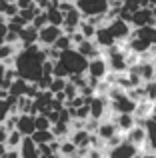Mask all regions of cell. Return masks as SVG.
<instances>
[{"instance_id":"cell-10","label":"cell","mask_w":156,"mask_h":158,"mask_svg":"<svg viewBox=\"0 0 156 158\" xmlns=\"http://www.w3.org/2000/svg\"><path fill=\"white\" fill-rule=\"evenodd\" d=\"M14 130H18L24 138H26V136H32L36 132L34 116H32V114H18V116H16V128H14Z\"/></svg>"},{"instance_id":"cell-11","label":"cell","mask_w":156,"mask_h":158,"mask_svg":"<svg viewBox=\"0 0 156 158\" xmlns=\"http://www.w3.org/2000/svg\"><path fill=\"white\" fill-rule=\"evenodd\" d=\"M80 22H82V14L76 10V8H72L70 12H66V14H64L62 32H64V34H72V32H76L78 26H80Z\"/></svg>"},{"instance_id":"cell-19","label":"cell","mask_w":156,"mask_h":158,"mask_svg":"<svg viewBox=\"0 0 156 158\" xmlns=\"http://www.w3.org/2000/svg\"><path fill=\"white\" fill-rule=\"evenodd\" d=\"M26 90H28V82L22 80V78H16L8 86V96L10 98H22V96H26Z\"/></svg>"},{"instance_id":"cell-35","label":"cell","mask_w":156,"mask_h":158,"mask_svg":"<svg viewBox=\"0 0 156 158\" xmlns=\"http://www.w3.org/2000/svg\"><path fill=\"white\" fill-rule=\"evenodd\" d=\"M140 158H156V154H154V152H142Z\"/></svg>"},{"instance_id":"cell-16","label":"cell","mask_w":156,"mask_h":158,"mask_svg":"<svg viewBox=\"0 0 156 158\" xmlns=\"http://www.w3.org/2000/svg\"><path fill=\"white\" fill-rule=\"evenodd\" d=\"M18 154H20V158H40V150L32 142L30 136H26V138H22V142L18 146Z\"/></svg>"},{"instance_id":"cell-28","label":"cell","mask_w":156,"mask_h":158,"mask_svg":"<svg viewBox=\"0 0 156 158\" xmlns=\"http://www.w3.org/2000/svg\"><path fill=\"white\" fill-rule=\"evenodd\" d=\"M48 24V20H46V14H44V10H40L38 14L32 18V22H30V26H34L36 30H40V28H44Z\"/></svg>"},{"instance_id":"cell-6","label":"cell","mask_w":156,"mask_h":158,"mask_svg":"<svg viewBox=\"0 0 156 158\" xmlns=\"http://www.w3.org/2000/svg\"><path fill=\"white\" fill-rule=\"evenodd\" d=\"M140 154H142V152L138 150L136 146H132L130 142H126V140H122L118 146L104 150V156L106 158H138Z\"/></svg>"},{"instance_id":"cell-23","label":"cell","mask_w":156,"mask_h":158,"mask_svg":"<svg viewBox=\"0 0 156 158\" xmlns=\"http://www.w3.org/2000/svg\"><path fill=\"white\" fill-rule=\"evenodd\" d=\"M24 136L20 134L18 130H10L6 134V142H4V146H6V150H18L20 142H22Z\"/></svg>"},{"instance_id":"cell-18","label":"cell","mask_w":156,"mask_h":158,"mask_svg":"<svg viewBox=\"0 0 156 158\" xmlns=\"http://www.w3.org/2000/svg\"><path fill=\"white\" fill-rule=\"evenodd\" d=\"M142 126H144V130H146V148H144V152H156V124L146 118Z\"/></svg>"},{"instance_id":"cell-32","label":"cell","mask_w":156,"mask_h":158,"mask_svg":"<svg viewBox=\"0 0 156 158\" xmlns=\"http://www.w3.org/2000/svg\"><path fill=\"white\" fill-rule=\"evenodd\" d=\"M6 134H8V132H6V128H4V126H0V144H4V142H6Z\"/></svg>"},{"instance_id":"cell-8","label":"cell","mask_w":156,"mask_h":158,"mask_svg":"<svg viewBox=\"0 0 156 158\" xmlns=\"http://www.w3.org/2000/svg\"><path fill=\"white\" fill-rule=\"evenodd\" d=\"M106 74H108V64L102 56H96L92 60H88V66H86V76L94 78V80H104Z\"/></svg>"},{"instance_id":"cell-36","label":"cell","mask_w":156,"mask_h":158,"mask_svg":"<svg viewBox=\"0 0 156 158\" xmlns=\"http://www.w3.org/2000/svg\"><path fill=\"white\" fill-rule=\"evenodd\" d=\"M154 58H156V46H154Z\"/></svg>"},{"instance_id":"cell-30","label":"cell","mask_w":156,"mask_h":158,"mask_svg":"<svg viewBox=\"0 0 156 158\" xmlns=\"http://www.w3.org/2000/svg\"><path fill=\"white\" fill-rule=\"evenodd\" d=\"M14 4H16V8H18V10H28V8L36 6L32 0H14Z\"/></svg>"},{"instance_id":"cell-5","label":"cell","mask_w":156,"mask_h":158,"mask_svg":"<svg viewBox=\"0 0 156 158\" xmlns=\"http://www.w3.org/2000/svg\"><path fill=\"white\" fill-rule=\"evenodd\" d=\"M104 28L110 32V36L114 38V42H116V44L128 42L130 36H132V26H130L128 22H124V20H120V18H114L112 22H108Z\"/></svg>"},{"instance_id":"cell-34","label":"cell","mask_w":156,"mask_h":158,"mask_svg":"<svg viewBox=\"0 0 156 158\" xmlns=\"http://www.w3.org/2000/svg\"><path fill=\"white\" fill-rule=\"evenodd\" d=\"M40 158H62V156L56 154V152H50V154H40Z\"/></svg>"},{"instance_id":"cell-13","label":"cell","mask_w":156,"mask_h":158,"mask_svg":"<svg viewBox=\"0 0 156 158\" xmlns=\"http://www.w3.org/2000/svg\"><path fill=\"white\" fill-rule=\"evenodd\" d=\"M18 44L20 48L24 46H32V44H38V30H36L34 26H24L22 30L18 32Z\"/></svg>"},{"instance_id":"cell-1","label":"cell","mask_w":156,"mask_h":158,"mask_svg":"<svg viewBox=\"0 0 156 158\" xmlns=\"http://www.w3.org/2000/svg\"><path fill=\"white\" fill-rule=\"evenodd\" d=\"M46 60V54L44 48L38 44H32V46H24L16 52L14 62H12V68L16 70V76L22 78L26 82H38L42 78V64Z\"/></svg>"},{"instance_id":"cell-4","label":"cell","mask_w":156,"mask_h":158,"mask_svg":"<svg viewBox=\"0 0 156 158\" xmlns=\"http://www.w3.org/2000/svg\"><path fill=\"white\" fill-rule=\"evenodd\" d=\"M88 112H90V118L96 120V122L108 120V116H110V102H108V98L94 94V96L88 100Z\"/></svg>"},{"instance_id":"cell-37","label":"cell","mask_w":156,"mask_h":158,"mask_svg":"<svg viewBox=\"0 0 156 158\" xmlns=\"http://www.w3.org/2000/svg\"><path fill=\"white\" fill-rule=\"evenodd\" d=\"M116 2H122V4H124V0H116Z\"/></svg>"},{"instance_id":"cell-25","label":"cell","mask_w":156,"mask_h":158,"mask_svg":"<svg viewBox=\"0 0 156 158\" xmlns=\"http://www.w3.org/2000/svg\"><path fill=\"white\" fill-rule=\"evenodd\" d=\"M52 48H56L58 52H64V50H68V48H72V44H70V38H68V34H62V36H58V38H56V42L52 44Z\"/></svg>"},{"instance_id":"cell-26","label":"cell","mask_w":156,"mask_h":158,"mask_svg":"<svg viewBox=\"0 0 156 158\" xmlns=\"http://www.w3.org/2000/svg\"><path fill=\"white\" fill-rule=\"evenodd\" d=\"M64 86H66V80H64V78H54L52 76V82H50V86H48V92L50 94H58V92L64 90Z\"/></svg>"},{"instance_id":"cell-33","label":"cell","mask_w":156,"mask_h":158,"mask_svg":"<svg viewBox=\"0 0 156 158\" xmlns=\"http://www.w3.org/2000/svg\"><path fill=\"white\" fill-rule=\"evenodd\" d=\"M4 72H6V66L0 62V86H2V80H4Z\"/></svg>"},{"instance_id":"cell-27","label":"cell","mask_w":156,"mask_h":158,"mask_svg":"<svg viewBox=\"0 0 156 158\" xmlns=\"http://www.w3.org/2000/svg\"><path fill=\"white\" fill-rule=\"evenodd\" d=\"M50 126H52V124L48 122V118L44 114L34 116V128H36V130H50Z\"/></svg>"},{"instance_id":"cell-14","label":"cell","mask_w":156,"mask_h":158,"mask_svg":"<svg viewBox=\"0 0 156 158\" xmlns=\"http://www.w3.org/2000/svg\"><path fill=\"white\" fill-rule=\"evenodd\" d=\"M150 24H152L150 8H138L130 18V26L132 28H142V26H150Z\"/></svg>"},{"instance_id":"cell-24","label":"cell","mask_w":156,"mask_h":158,"mask_svg":"<svg viewBox=\"0 0 156 158\" xmlns=\"http://www.w3.org/2000/svg\"><path fill=\"white\" fill-rule=\"evenodd\" d=\"M78 32H80L82 36H84L86 40H94V34H96V28L92 26V24H88L84 18H82V22H80V26H78Z\"/></svg>"},{"instance_id":"cell-9","label":"cell","mask_w":156,"mask_h":158,"mask_svg":"<svg viewBox=\"0 0 156 158\" xmlns=\"http://www.w3.org/2000/svg\"><path fill=\"white\" fill-rule=\"evenodd\" d=\"M124 140L130 142L132 146H136L140 152H144V148H146V130H144V126H142V124H136L134 128H130L124 134Z\"/></svg>"},{"instance_id":"cell-3","label":"cell","mask_w":156,"mask_h":158,"mask_svg":"<svg viewBox=\"0 0 156 158\" xmlns=\"http://www.w3.org/2000/svg\"><path fill=\"white\" fill-rule=\"evenodd\" d=\"M74 6L82 14V18L104 16L106 12H108V0H76Z\"/></svg>"},{"instance_id":"cell-12","label":"cell","mask_w":156,"mask_h":158,"mask_svg":"<svg viewBox=\"0 0 156 158\" xmlns=\"http://www.w3.org/2000/svg\"><path fill=\"white\" fill-rule=\"evenodd\" d=\"M74 50L80 54V56H84L86 60H92V58H96V56H102V50L94 44V40H82Z\"/></svg>"},{"instance_id":"cell-2","label":"cell","mask_w":156,"mask_h":158,"mask_svg":"<svg viewBox=\"0 0 156 158\" xmlns=\"http://www.w3.org/2000/svg\"><path fill=\"white\" fill-rule=\"evenodd\" d=\"M56 62L66 70L68 78L76 76V74H86V66H88V60H86L84 56H80L74 48H68V50L60 52V56H58Z\"/></svg>"},{"instance_id":"cell-21","label":"cell","mask_w":156,"mask_h":158,"mask_svg":"<svg viewBox=\"0 0 156 158\" xmlns=\"http://www.w3.org/2000/svg\"><path fill=\"white\" fill-rule=\"evenodd\" d=\"M76 152H78V148H76L68 138L60 140V144H58V154L62 156V158H74Z\"/></svg>"},{"instance_id":"cell-17","label":"cell","mask_w":156,"mask_h":158,"mask_svg":"<svg viewBox=\"0 0 156 158\" xmlns=\"http://www.w3.org/2000/svg\"><path fill=\"white\" fill-rule=\"evenodd\" d=\"M94 44H96L100 50H106V48H110V46H114V38L110 36V32L106 30L104 26H100V28H96V34H94Z\"/></svg>"},{"instance_id":"cell-31","label":"cell","mask_w":156,"mask_h":158,"mask_svg":"<svg viewBox=\"0 0 156 158\" xmlns=\"http://www.w3.org/2000/svg\"><path fill=\"white\" fill-rule=\"evenodd\" d=\"M6 32H8L6 18H4V16H0V44L4 42V38H6Z\"/></svg>"},{"instance_id":"cell-20","label":"cell","mask_w":156,"mask_h":158,"mask_svg":"<svg viewBox=\"0 0 156 158\" xmlns=\"http://www.w3.org/2000/svg\"><path fill=\"white\" fill-rule=\"evenodd\" d=\"M44 14H46V20H48V24H52V26H58V28H62L64 14L58 10V8H54V6H46V8H44Z\"/></svg>"},{"instance_id":"cell-29","label":"cell","mask_w":156,"mask_h":158,"mask_svg":"<svg viewBox=\"0 0 156 158\" xmlns=\"http://www.w3.org/2000/svg\"><path fill=\"white\" fill-rule=\"evenodd\" d=\"M8 114H10V106H8L6 100H0V126L4 124V120L8 118Z\"/></svg>"},{"instance_id":"cell-7","label":"cell","mask_w":156,"mask_h":158,"mask_svg":"<svg viewBox=\"0 0 156 158\" xmlns=\"http://www.w3.org/2000/svg\"><path fill=\"white\" fill-rule=\"evenodd\" d=\"M62 34H64L62 28L52 26V24H46L44 28H40V30H38V46L50 48L52 44L56 42V38H58V36H62Z\"/></svg>"},{"instance_id":"cell-15","label":"cell","mask_w":156,"mask_h":158,"mask_svg":"<svg viewBox=\"0 0 156 158\" xmlns=\"http://www.w3.org/2000/svg\"><path fill=\"white\" fill-rule=\"evenodd\" d=\"M94 134H96L98 138L102 140V142H106V140H110L112 136H116V134H118V130H116V126H114L112 120H100V122H98V128H96V132H94Z\"/></svg>"},{"instance_id":"cell-22","label":"cell","mask_w":156,"mask_h":158,"mask_svg":"<svg viewBox=\"0 0 156 158\" xmlns=\"http://www.w3.org/2000/svg\"><path fill=\"white\" fill-rule=\"evenodd\" d=\"M30 138H32V142H34L36 146H44V144H50L52 140H56L50 130H36Z\"/></svg>"}]
</instances>
